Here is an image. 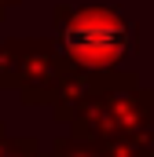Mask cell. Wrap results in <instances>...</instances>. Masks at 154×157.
Wrapping results in <instances>:
<instances>
[{"mask_svg": "<svg viewBox=\"0 0 154 157\" xmlns=\"http://www.w3.org/2000/svg\"><path fill=\"white\" fill-rule=\"evenodd\" d=\"M51 22L59 55L84 73H121V62H128L140 48V26L121 7L59 4Z\"/></svg>", "mask_w": 154, "mask_h": 157, "instance_id": "1", "label": "cell"}, {"mask_svg": "<svg viewBox=\"0 0 154 157\" xmlns=\"http://www.w3.org/2000/svg\"><path fill=\"white\" fill-rule=\"evenodd\" d=\"M154 124V88H143L132 70L103 73L95 99L70 124V135L107 146L114 139H128Z\"/></svg>", "mask_w": 154, "mask_h": 157, "instance_id": "2", "label": "cell"}, {"mask_svg": "<svg viewBox=\"0 0 154 157\" xmlns=\"http://www.w3.org/2000/svg\"><path fill=\"white\" fill-rule=\"evenodd\" d=\"M66 73V59L59 55L55 40H30L26 48V70H22V84H18V95L26 106H51L59 84Z\"/></svg>", "mask_w": 154, "mask_h": 157, "instance_id": "3", "label": "cell"}, {"mask_svg": "<svg viewBox=\"0 0 154 157\" xmlns=\"http://www.w3.org/2000/svg\"><path fill=\"white\" fill-rule=\"evenodd\" d=\"M99 84H103V73H84V70H74V66L66 62L63 84H59V91H55V99H51V113H55V121L70 128L74 117L95 99Z\"/></svg>", "mask_w": 154, "mask_h": 157, "instance_id": "4", "label": "cell"}, {"mask_svg": "<svg viewBox=\"0 0 154 157\" xmlns=\"http://www.w3.org/2000/svg\"><path fill=\"white\" fill-rule=\"evenodd\" d=\"M26 48H30V37L0 40V88H18V84H22Z\"/></svg>", "mask_w": 154, "mask_h": 157, "instance_id": "5", "label": "cell"}, {"mask_svg": "<svg viewBox=\"0 0 154 157\" xmlns=\"http://www.w3.org/2000/svg\"><path fill=\"white\" fill-rule=\"evenodd\" d=\"M48 157H103V146H95V143H84V139H77V135H59L55 143H51V154Z\"/></svg>", "mask_w": 154, "mask_h": 157, "instance_id": "6", "label": "cell"}, {"mask_svg": "<svg viewBox=\"0 0 154 157\" xmlns=\"http://www.w3.org/2000/svg\"><path fill=\"white\" fill-rule=\"evenodd\" d=\"M7 157H44L33 135H7Z\"/></svg>", "mask_w": 154, "mask_h": 157, "instance_id": "7", "label": "cell"}, {"mask_svg": "<svg viewBox=\"0 0 154 157\" xmlns=\"http://www.w3.org/2000/svg\"><path fill=\"white\" fill-rule=\"evenodd\" d=\"M103 157H147L132 139H114V143H107L103 146Z\"/></svg>", "mask_w": 154, "mask_h": 157, "instance_id": "8", "label": "cell"}, {"mask_svg": "<svg viewBox=\"0 0 154 157\" xmlns=\"http://www.w3.org/2000/svg\"><path fill=\"white\" fill-rule=\"evenodd\" d=\"M11 7H18V0H0V22H4V15H7Z\"/></svg>", "mask_w": 154, "mask_h": 157, "instance_id": "9", "label": "cell"}, {"mask_svg": "<svg viewBox=\"0 0 154 157\" xmlns=\"http://www.w3.org/2000/svg\"><path fill=\"white\" fill-rule=\"evenodd\" d=\"M4 128H7V124H4V121H0V139H7V132H4Z\"/></svg>", "mask_w": 154, "mask_h": 157, "instance_id": "10", "label": "cell"}]
</instances>
